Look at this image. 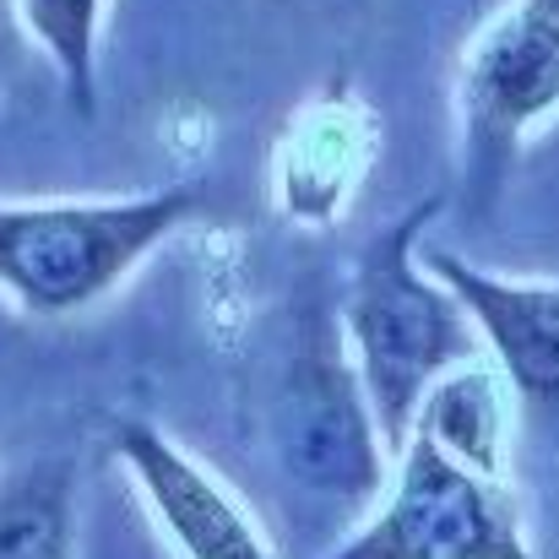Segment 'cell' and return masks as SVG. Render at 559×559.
<instances>
[{"label":"cell","mask_w":559,"mask_h":559,"mask_svg":"<svg viewBox=\"0 0 559 559\" xmlns=\"http://www.w3.org/2000/svg\"><path fill=\"white\" fill-rule=\"evenodd\" d=\"M195 212V190L126 201H0V288L44 321L98 305Z\"/></svg>","instance_id":"2"},{"label":"cell","mask_w":559,"mask_h":559,"mask_svg":"<svg viewBox=\"0 0 559 559\" xmlns=\"http://www.w3.org/2000/svg\"><path fill=\"white\" fill-rule=\"evenodd\" d=\"M559 109V0L506 5L462 66V126L473 158L500 169L516 142Z\"/></svg>","instance_id":"4"},{"label":"cell","mask_w":559,"mask_h":559,"mask_svg":"<svg viewBox=\"0 0 559 559\" xmlns=\"http://www.w3.org/2000/svg\"><path fill=\"white\" fill-rule=\"evenodd\" d=\"M115 451L131 467L136 489L147 495L153 516L186 549V559H266L255 522L228 500V489L201 462H190L164 429L126 418L115 429Z\"/></svg>","instance_id":"7"},{"label":"cell","mask_w":559,"mask_h":559,"mask_svg":"<svg viewBox=\"0 0 559 559\" xmlns=\"http://www.w3.org/2000/svg\"><path fill=\"white\" fill-rule=\"evenodd\" d=\"M332 559H533V544L516 495L495 473L462 467L413 429L385 506Z\"/></svg>","instance_id":"3"},{"label":"cell","mask_w":559,"mask_h":559,"mask_svg":"<svg viewBox=\"0 0 559 559\" xmlns=\"http://www.w3.org/2000/svg\"><path fill=\"white\" fill-rule=\"evenodd\" d=\"M413 429L424 440H435L445 456H456L473 473H495L500 478V440H506V407L495 380L473 365L445 370L418 402Z\"/></svg>","instance_id":"8"},{"label":"cell","mask_w":559,"mask_h":559,"mask_svg":"<svg viewBox=\"0 0 559 559\" xmlns=\"http://www.w3.org/2000/svg\"><path fill=\"white\" fill-rule=\"evenodd\" d=\"M424 272L456 299L473 337L500 359L522 402L559 407V283H511L429 245Z\"/></svg>","instance_id":"6"},{"label":"cell","mask_w":559,"mask_h":559,"mask_svg":"<svg viewBox=\"0 0 559 559\" xmlns=\"http://www.w3.org/2000/svg\"><path fill=\"white\" fill-rule=\"evenodd\" d=\"M22 22L44 44L49 66L60 71L66 98L87 115L93 109V87H98V22H104V0H22Z\"/></svg>","instance_id":"10"},{"label":"cell","mask_w":559,"mask_h":559,"mask_svg":"<svg viewBox=\"0 0 559 559\" xmlns=\"http://www.w3.org/2000/svg\"><path fill=\"white\" fill-rule=\"evenodd\" d=\"M429 212L435 201L413 206L374 239L348 299V337L359 359L354 374L370 402L374 435L391 456L407 445L424 391L478 354V337L456 299L429 272H418V228L429 223Z\"/></svg>","instance_id":"1"},{"label":"cell","mask_w":559,"mask_h":559,"mask_svg":"<svg viewBox=\"0 0 559 559\" xmlns=\"http://www.w3.org/2000/svg\"><path fill=\"white\" fill-rule=\"evenodd\" d=\"M71 467L38 462L0 484V559H71Z\"/></svg>","instance_id":"9"},{"label":"cell","mask_w":559,"mask_h":559,"mask_svg":"<svg viewBox=\"0 0 559 559\" xmlns=\"http://www.w3.org/2000/svg\"><path fill=\"white\" fill-rule=\"evenodd\" d=\"M283 462L316 495L365 500L380 484L385 445L374 435L370 402L359 374L343 370L332 354H316L294 370L283 402Z\"/></svg>","instance_id":"5"}]
</instances>
